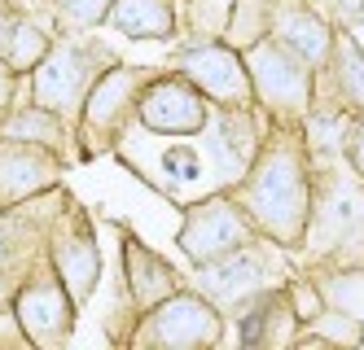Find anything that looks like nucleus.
I'll list each match as a JSON object with an SVG mask.
<instances>
[{
	"label": "nucleus",
	"mask_w": 364,
	"mask_h": 350,
	"mask_svg": "<svg viewBox=\"0 0 364 350\" xmlns=\"http://www.w3.org/2000/svg\"><path fill=\"white\" fill-rule=\"evenodd\" d=\"M232 193L255 219L259 236L285 254H299L311 219V193H316V163H311L303 123H268L264 149L232 184Z\"/></svg>",
	"instance_id": "obj_1"
},
{
	"label": "nucleus",
	"mask_w": 364,
	"mask_h": 350,
	"mask_svg": "<svg viewBox=\"0 0 364 350\" xmlns=\"http://www.w3.org/2000/svg\"><path fill=\"white\" fill-rule=\"evenodd\" d=\"M299 258L311 276H364V175L347 167V158L316 163V193Z\"/></svg>",
	"instance_id": "obj_2"
},
{
	"label": "nucleus",
	"mask_w": 364,
	"mask_h": 350,
	"mask_svg": "<svg viewBox=\"0 0 364 350\" xmlns=\"http://www.w3.org/2000/svg\"><path fill=\"white\" fill-rule=\"evenodd\" d=\"M119 58L88 31H62L53 40V48L44 53V62L27 75L22 97H31L40 105H48L62 119H80V105L88 97V88L97 84V75L114 66Z\"/></svg>",
	"instance_id": "obj_3"
},
{
	"label": "nucleus",
	"mask_w": 364,
	"mask_h": 350,
	"mask_svg": "<svg viewBox=\"0 0 364 350\" xmlns=\"http://www.w3.org/2000/svg\"><path fill=\"white\" fill-rule=\"evenodd\" d=\"M228 315L220 302H211L202 289L185 285L159 307L136 315V324L127 329L119 341L127 346H149V350H211L224 341Z\"/></svg>",
	"instance_id": "obj_4"
},
{
	"label": "nucleus",
	"mask_w": 364,
	"mask_h": 350,
	"mask_svg": "<svg viewBox=\"0 0 364 350\" xmlns=\"http://www.w3.org/2000/svg\"><path fill=\"white\" fill-rule=\"evenodd\" d=\"M145 66L114 62L97 75V84L88 88L80 119H75V158H101L119 149L123 131L136 123V97L145 84Z\"/></svg>",
	"instance_id": "obj_5"
},
{
	"label": "nucleus",
	"mask_w": 364,
	"mask_h": 350,
	"mask_svg": "<svg viewBox=\"0 0 364 350\" xmlns=\"http://www.w3.org/2000/svg\"><path fill=\"white\" fill-rule=\"evenodd\" d=\"M242 53H246V70H250L259 114L268 123H303L311 101H316V70L307 62H299L272 35L246 44Z\"/></svg>",
	"instance_id": "obj_6"
},
{
	"label": "nucleus",
	"mask_w": 364,
	"mask_h": 350,
	"mask_svg": "<svg viewBox=\"0 0 364 350\" xmlns=\"http://www.w3.org/2000/svg\"><path fill=\"white\" fill-rule=\"evenodd\" d=\"M44 254L53 263L58 280L70 289V298L80 302V311L92 302V293L101 285V246H97V228L92 219L80 210L66 188H58V202H53V214H48V232H44Z\"/></svg>",
	"instance_id": "obj_7"
},
{
	"label": "nucleus",
	"mask_w": 364,
	"mask_h": 350,
	"mask_svg": "<svg viewBox=\"0 0 364 350\" xmlns=\"http://www.w3.org/2000/svg\"><path fill=\"white\" fill-rule=\"evenodd\" d=\"M255 241H264L255 228V219L246 214V206L237 202L232 188H211L206 197L185 206V219H180L176 246L193 267L198 263H215L232 250H246Z\"/></svg>",
	"instance_id": "obj_8"
},
{
	"label": "nucleus",
	"mask_w": 364,
	"mask_h": 350,
	"mask_svg": "<svg viewBox=\"0 0 364 350\" xmlns=\"http://www.w3.org/2000/svg\"><path fill=\"white\" fill-rule=\"evenodd\" d=\"M14 319L22 337H27V346H44V350H58L70 341L75 333V315H80V302L70 298V289L58 280L53 263L36 258L27 272H22L18 280V293H14Z\"/></svg>",
	"instance_id": "obj_9"
},
{
	"label": "nucleus",
	"mask_w": 364,
	"mask_h": 350,
	"mask_svg": "<svg viewBox=\"0 0 364 350\" xmlns=\"http://www.w3.org/2000/svg\"><path fill=\"white\" fill-rule=\"evenodd\" d=\"M281 246H272V241H255V246L246 250H232L215 263H198V272H193V289H202L211 302L228 311H237L246 298H255V293H264L272 285H281L285 276V267H281Z\"/></svg>",
	"instance_id": "obj_10"
},
{
	"label": "nucleus",
	"mask_w": 364,
	"mask_h": 350,
	"mask_svg": "<svg viewBox=\"0 0 364 350\" xmlns=\"http://www.w3.org/2000/svg\"><path fill=\"white\" fill-rule=\"evenodd\" d=\"M215 105L206 101L176 66L145 75L141 97H136V127L149 136H202L206 119H211Z\"/></svg>",
	"instance_id": "obj_11"
},
{
	"label": "nucleus",
	"mask_w": 364,
	"mask_h": 350,
	"mask_svg": "<svg viewBox=\"0 0 364 350\" xmlns=\"http://www.w3.org/2000/svg\"><path fill=\"white\" fill-rule=\"evenodd\" d=\"M171 66L211 101V105H255L246 53L228 40H185L176 48Z\"/></svg>",
	"instance_id": "obj_12"
},
{
	"label": "nucleus",
	"mask_w": 364,
	"mask_h": 350,
	"mask_svg": "<svg viewBox=\"0 0 364 350\" xmlns=\"http://www.w3.org/2000/svg\"><path fill=\"white\" fill-rule=\"evenodd\" d=\"M264 136H268V119L259 114V105H215L202 127L206 163L220 175L215 188H232L250 171V163L264 149Z\"/></svg>",
	"instance_id": "obj_13"
},
{
	"label": "nucleus",
	"mask_w": 364,
	"mask_h": 350,
	"mask_svg": "<svg viewBox=\"0 0 364 350\" xmlns=\"http://www.w3.org/2000/svg\"><path fill=\"white\" fill-rule=\"evenodd\" d=\"M119 254H123V311L119 315H127L132 324H136V315H145L149 307H159L176 289L189 285L171 258L145 246L127 224H119Z\"/></svg>",
	"instance_id": "obj_14"
},
{
	"label": "nucleus",
	"mask_w": 364,
	"mask_h": 350,
	"mask_svg": "<svg viewBox=\"0 0 364 350\" xmlns=\"http://www.w3.org/2000/svg\"><path fill=\"white\" fill-rule=\"evenodd\" d=\"M62 171H66L62 153L0 136V210H14L22 202L48 193V188H58Z\"/></svg>",
	"instance_id": "obj_15"
},
{
	"label": "nucleus",
	"mask_w": 364,
	"mask_h": 350,
	"mask_svg": "<svg viewBox=\"0 0 364 350\" xmlns=\"http://www.w3.org/2000/svg\"><path fill=\"white\" fill-rule=\"evenodd\" d=\"M268 35L277 44H285L311 70H321L329 62V53H333L338 26L325 18V9L316 5V0H277V5H272V22H268Z\"/></svg>",
	"instance_id": "obj_16"
},
{
	"label": "nucleus",
	"mask_w": 364,
	"mask_h": 350,
	"mask_svg": "<svg viewBox=\"0 0 364 350\" xmlns=\"http://www.w3.org/2000/svg\"><path fill=\"white\" fill-rule=\"evenodd\" d=\"M316 101L364 114V44L351 35V26H338L329 62L316 70Z\"/></svg>",
	"instance_id": "obj_17"
},
{
	"label": "nucleus",
	"mask_w": 364,
	"mask_h": 350,
	"mask_svg": "<svg viewBox=\"0 0 364 350\" xmlns=\"http://www.w3.org/2000/svg\"><path fill=\"white\" fill-rule=\"evenodd\" d=\"M101 26L127 40L167 44V40H180V0H110Z\"/></svg>",
	"instance_id": "obj_18"
},
{
	"label": "nucleus",
	"mask_w": 364,
	"mask_h": 350,
	"mask_svg": "<svg viewBox=\"0 0 364 350\" xmlns=\"http://www.w3.org/2000/svg\"><path fill=\"white\" fill-rule=\"evenodd\" d=\"M0 136L27 141V145H44V149L62 153L66 163L75 158V123L62 119V114H53L48 105H40L31 97H18V105L0 119Z\"/></svg>",
	"instance_id": "obj_19"
},
{
	"label": "nucleus",
	"mask_w": 364,
	"mask_h": 350,
	"mask_svg": "<svg viewBox=\"0 0 364 350\" xmlns=\"http://www.w3.org/2000/svg\"><path fill=\"white\" fill-rule=\"evenodd\" d=\"M53 40H58V31L48 26L40 13H27V9H18V18H14V31H9V44H5V58L22 79H27L40 62H44V53L53 48Z\"/></svg>",
	"instance_id": "obj_20"
},
{
	"label": "nucleus",
	"mask_w": 364,
	"mask_h": 350,
	"mask_svg": "<svg viewBox=\"0 0 364 350\" xmlns=\"http://www.w3.org/2000/svg\"><path fill=\"white\" fill-rule=\"evenodd\" d=\"M110 0H31L27 13H40L53 31H97L106 22Z\"/></svg>",
	"instance_id": "obj_21"
},
{
	"label": "nucleus",
	"mask_w": 364,
	"mask_h": 350,
	"mask_svg": "<svg viewBox=\"0 0 364 350\" xmlns=\"http://www.w3.org/2000/svg\"><path fill=\"white\" fill-rule=\"evenodd\" d=\"M360 341H364L360 315L338 311V307H325L311 324L299 329V346H360Z\"/></svg>",
	"instance_id": "obj_22"
},
{
	"label": "nucleus",
	"mask_w": 364,
	"mask_h": 350,
	"mask_svg": "<svg viewBox=\"0 0 364 350\" xmlns=\"http://www.w3.org/2000/svg\"><path fill=\"white\" fill-rule=\"evenodd\" d=\"M232 0H180V35L185 40H224Z\"/></svg>",
	"instance_id": "obj_23"
},
{
	"label": "nucleus",
	"mask_w": 364,
	"mask_h": 350,
	"mask_svg": "<svg viewBox=\"0 0 364 350\" xmlns=\"http://www.w3.org/2000/svg\"><path fill=\"white\" fill-rule=\"evenodd\" d=\"M272 5H277V0H232L224 40L232 48H246L255 40H264L268 35V22H272Z\"/></svg>",
	"instance_id": "obj_24"
},
{
	"label": "nucleus",
	"mask_w": 364,
	"mask_h": 350,
	"mask_svg": "<svg viewBox=\"0 0 364 350\" xmlns=\"http://www.w3.org/2000/svg\"><path fill=\"white\" fill-rule=\"evenodd\" d=\"M159 167L176 184H198L202 171H206V158L198 153V145H189V136H171V149L159 153Z\"/></svg>",
	"instance_id": "obj_25"
},
{
	"label": "nucleus",
	"mask_w": 364,
	"mask_h": 350,
	"mask_svg": "<svg viewBox=\"0 0 364 350\" xmlns=\"http://www.w3.org/2000/svg\"><path fill=\"white\" fill-rule=\"evenodd\" d=\"M285 293H290V307H294V315H299V324H311L329 302H325V293H321V285L311 280V272H303V276H285Z\"/></svg>",
	"instance_id": "obj_26"
},
{
	"label": "nucleus",
	"mask_w": 364,
	"mask_h": 350,
	"mask_svg": "<svg viewBox=\"0 0 364 350\" xmlns=\"http://www.w3.org/2000/svg\"><path fill=\"white\" fill-rule=\"evenodd\" d=\"M333 26H355L364 22V0H316Z\"/></svg>",
	"instance_id": "obj_27"
},
{
	"label": "nucleus",
	"mask_w": 364,
	"mask_h": 350,
	"mask_svg": "<svg viewBox=\"0 0 364 350\" xmlns=\"http://www.w3.org/2000/svg\"><path fill=\"white\" fill-rule=\"evenodd\" d=\"M22 84H27V79H22L5 58H0V119H5L14 105H18V97H22Z\"/></svg>",
	"instance_id": "obj_28"
},
{
	"label": "nucleus",
	"mask_w": 364,
	"mask_h": 350,
	"mask_svg": "<svg viewBox=\"0 0 364 350\" xmlns=\"http://www.w3.org/2000/svg\"><path fill=\"white\" fill-rule=\"evenodd\" d=\"M343 158H347V167H351L355 175H364V114H355V119H351V131H347V149H343Z\"/></svg>",
	"instance_id": "obj_29"
},
{
	"label": "nucleus",
	"mask_w": 364,
	"mask_h": 350,
	"mask_svg": "<svg viewBox=\"0 0 364 350\" xmlns=\"http://www.w3.org/2000/svg\"><path fill=\"white\" fill-rule=\"evenodd\" d=\"M0 341H9V346H27V337H22V329H18V319H14L9 307H0Z\"/></svg>",
	"instance_id": "obj_30"
},
{
	"label": "nucleus",
	"mask_w": 364,
	"mask_h": 350,
	"mask_svg": "<svg viewBox=\"0 0 364 350\" xmlns=\"http://www.w3.org/2000/svg\"><path fill=\"white\" fill-rule=\"evenodd\" d=\"M14 18H18V5H14V0H0V53H5V44H9Z\"/></svg>",
	"instance_id": "obj_31"
},
{
	"label": "nucleus",
	"mask_w": 364,
	"mask_h": 350,
	"mask_svg": "<svg viewBox=\"0 0 364 350\" xmlns=\"http://www.w3.org/2000/svg\"><path fill=\"white\" fill-rule=\"evenodd\" d=\"M18 272H9V267H0V307H14V293H18Z\"/></svg>",
	"instance_id": "obj_32"
}]
</instances>
